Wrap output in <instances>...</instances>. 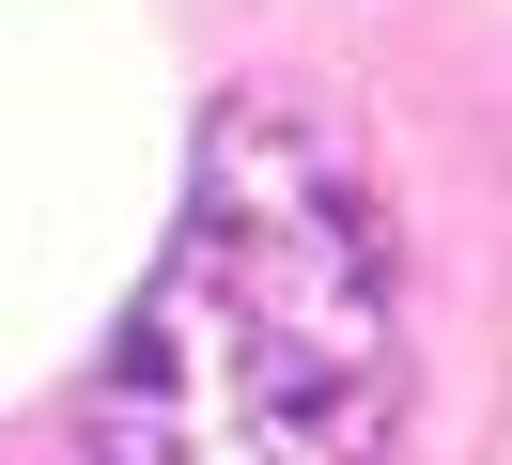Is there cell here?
Segmentation results:
<instances>
[{"label":"cell","instance_id":"1","mask_svg":"<svg viewBox=\"0 0 512 465\" xmlns=\"http://www.w3.org/2000/svg\"><path fill=\"white\" fill-rule=\"evenodd\" d=\"M404 279L342 93L249 78L202 124L187 217L78 372V465H388Z\"/></svg>","mask_w":512,"mask_h":465}]
</instances>
